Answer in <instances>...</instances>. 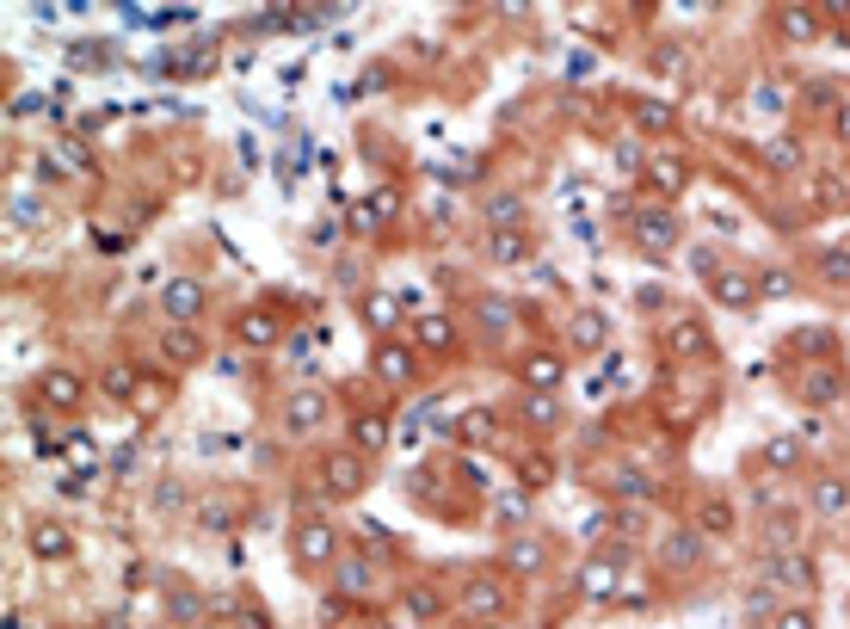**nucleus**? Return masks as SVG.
I'll list each match as a JSON object with an SVG mask.
<instances>
[{"label":"nucleus","instance_id":"c756f323","mask_svg":"<svg viewBox=\"0 0 850 629\" xmlns=\"http://www.w3.org/2000/svg\"><path fill=\"white\" fill-rule=\"evenodd\" d=\"M105 389H112V395H129V389H136V371H129V365H112V371H105Z\"/></svg>","mask_w":850,"mask_h":629},{"label":"nucleus","instance_id":"9b49d317","mask_svg":"<svg viewBox=\"0 0 850 629\" xmlns=\"http://www.w3.org/2000/svg\"><path fill=\"white\" fill-rule=\"evenodd\" d=\"M555 382H561V358H555V352L524 358V389H555Z\"/></svg>","mask_w":850,"mask_h":629},{"label":"nucleus","instance_id":"412c9836","mask_svg":"<svg viewBox=\"0 0 850 629\" xmlns=\"http://www.w3.org/2000/svg\"><path fill=\"white\" fill-rule=\"evenodd\" d=\"M814 506H820V512H845L850 488H845V482H820V488H814Z\"/></svg>","mask_w":850,"mask_h":629},{"label":"nucleus","instance_id":"c85d7f7f","mask_svg":"<svg viewBox=\"0 0 850 629\" xmlns=\"http://www.w3.org/2000/svg\"><path fill=\"white\" fill-rule=\"evenodd\" d=\"M364 309H370V327H394V303L388 296H370Z\"/></svg>","mask_w":850,"mask_h":629},{"label":"nucleus","instance_id":"9d476101","mask_svg":"<svg viewBox=\"0 0 850 629\" xmlns=\"http://www.w3.org/2000/svg\"><path fill=\"white\" fill-rule=\"evenodd\" d=\"M376 377L382 382H413V352H407V346H382V352H376Z\"/></svg>","mask_w":850,"mask_h":629},{"label":"nucleus","instance_id":"aec40b11","mask_svg":"<svg viewBox=\"0 0 850 629\" xmlns=\"http://www.w3.org/2000/svg\"><path fill=\"white\" fill-rule=\"evenodd\" d=\"M770 580H789V586H807V580H814V568H807L801 555H789V562H770Z\"/></svg>","mask_w":850,"mask_h":629},{"label":"nucleus","instance_id":"7c9ffc66","mask_svg":"<svg viewBox=\"0 0 850 629\" xmlns=\"http://www.w3.org/2000/svg\"><path fill=\"white\" fill-rule=\"evenodd\" d=\"M43 210H37V198H12V223H37Z\"/></svg>","mask_w":850,"mask_h":629},{"label":"nucleus","instance_id":"cd10ccee","mask_svg":"<svg viewBox=\"0 0 850 629\" xmlns=\"http://www.w3.org/2000/svg\"><path fill=\"white\" fill-rule=\"evenodd\" d=\"M776 629H814V611H807V605H783Z\"/></svg>","mask_w":850,"mask_h":629},{"label":"nucleus","instance_id":"a211bd4d","mask_svg":"<svg viewBox=\"0 0 850 629\" xmlns=\"http://www.w3.org/2000/svg\"><path fill=\"white\" fill-rule=\"evenodd\" d=\"M505 568H511V574H536V568H542V543L518 537V543L505 549Z\"/></svg>","mask_w":850,"mask_h":629},{"label":"nucleus","instance_id":"473e14b6","mask_svg":"<svg viewBox=\"0 0 850 629\" xmlns=\"http://www.w3.org/2000/svg\"><path fill=\"white\" fill-rule=\"evenodd\" d=\"M407 611H413V617H432L438 605H432V593H407Z\"/></svg>","mask_w":850,"mask_h":629},{"label":"nucleus","instance_id":"423d86ee","mask_svg":"<svg viewBox=\"0 0 850 629\" xmlns=\"http://www.w3.org/2000/svg\"><path fill=\"white\" fill-rule=\"evenodd\" d=\"M37 395H43L50 407H81L87 382L74 377V371H43V377H37Z\"/></svg>","mask_w":850,"mask_h":629},{"label":"nucleus","instance_id":"1a4fd4ad","mask_svg":"<svg viewBox=\"0 0 850 629\" xmlns=\"http://www.w3.org/2000/svg\"><path fill=\"white\" fill-rule=\"evenodd\" d=\"M524 253H530V241H524L518 229H493V235H487V259H493V265H518Z\"/></svg>","mask_w":850,"mask_h":629},{"label":"nucleus","instance_id":"20e7f679","mask_svg":"<svg viewBox=\"0 0 850 629\" xmlns=\"http://www.w3.org/2000/svg\"><path fill=\"white\" fill-rule=\"evenodd\" d=\"M321 420H327V395H321V389H302V395L284 401V426H290V432H315Z\"/></svg>","mask_w":850,"mask_h":629},{"label":"nucleus","instance_id":"f257e3e1","mask_svg":"<svg viewBox=\"0 0 850 629\" xmlns=\"http://www.w3.org/2000/svg\"><path fill=\"white\" fill-rule=\"evenodd\" d=\"M616 580H622V549H604V555H592L586 568H580V599H610L616 593Z\"/></svg>","mask_w":850,"mask_h":629},{"label":"nucleus","instance_id":"72a5a7b5","mask_svg":"<svg viewBox=\"0 0 850 629\" xmlns=\"http://www.w3.org/2000/svg\"><path fill=\"white\" fill-rule=\"evenodd\" d=\"M499 518H505V524H518V518H524V500H518V494H505V500H499Z\"/></svg>","mask_w":850,"mask_h":629},{"label":"nucleus","instance_id":"39448f33","mask_svg":"<svg viewBox=\"0 0 850 629\" xmlns=\"http://www.w3.org/2000/svg\"><path fill=\"white\" fill-rule=\"evenodd\" d=\"M296 555H302V562H333V555H339V537H333L321 518H308V524H296Z\"/></svg>","mask_w":850,"mask_h":629},{"label":"nucleus","instance_id":"bb28decb","mask_svg":"<svg viewBox=\"0 0 850 629\" xmlns=\"http://www.w3.org/2000/svg\"><path fill=\"white\" fill-rule=\"evenodd\" d=\"M672 346L678 352H709V334L703 327H672Z\"/></svg>","mask_w":850,"mask_h":629},{"label":"nucleus","instance_id":"c9c22d12","mask_svg":"<svg viewBox=\"0 0 850 629\" xmlns=\"http://www.w3.org/2000/svg\"><path fill=\"white\" fill-rule=\"evenodd\" d=\"M838 130H845V136H850V112H845V124H838Z\"/></svg>","mask_w":850,"mask_h":629},{"label":"nucleus","instance_id":"393cba45","mask_svg":"<svg viewBox=\"0 0 850 629\" xmlns=\"http://www.w3.org/2000/svg\"><path fill=\"white\" fill-rule=\"evenodd\" d=\"M770 167H801V142H795V136L770 142Z\"/></svg>","mask_w":850,"mask_h":629},{"label":"nucleus","instance_id":"4468645a","mask_svg":"<svg viewBox=\"0 0 850 629\" xmlns=\"http://www.w3.org/2000/svg\"><path fill=\"white\" fill-rule=\"evenodd\" d=\"M463 605H469V611H475V617H499V611H505V593H499V586H493V580H475V586H469V599H463Z\"/></svg>","mask_w":850,"mask_h":629},{"label":"nucleus","instance_id":"6ab92c4d","mask_svg":"<svg viewBox=\"0 0 850 629\" xmlns=\"http://www.w3.org/2000/svg\"><path fill=\"white\" fill-rule=\"evenodd\" d=\"M783 31H789V37H795V43H807V37H814V31H820V19H814V12H807V6H789V12H783Z\"/></svg>","mask_w":850,"mask_h":629},{"label":"nucleus","instance_id":"6e6552de","mask_svg":"<svg viewBox=\"0 0 850 629\" xmlns=\"http://www.w3.org/2000/svg\"><path fill=\"white\" fill-rule=\"evenodd\" d=\"M321 482H327L333 494H358V488H364V463H352V457H327Z\"/></svg>","mask_w":850,"mask_h":629},{"label":"nucleus","instance_id":"2f4dec72","mask_svg":"<svg viewBox=\"0 0 850 629\" xmlns=\"http://www.w3.org/2000/svg\"><path fill=\"white\" fill-rule=\"evenodd\" d=\"M728 524H733V518H728V512H721V506H709V512H703V531H709V537H721Z\"/></svg>","mask_w":850,"mask_h":629},{"label":"nucleus","instance_id":"dca6fc26","mask_svg":"<svg viewBox=\"0 0 850 629\" xmlns=\"http://www.w3.org/2000/svg\"><path fill=\"white\" fill-rule=\"evenodd\" d=\"M271 340H277V321H271L265 309L241 315V346H271Z\"/></svg>","mask_w":850,"mask_h":629},{"label":"nucleus","instance_id":"5701e85b","mask_svg":"<svg viewBox=\"0 0 850 629\" xmlns=\"http://www.w3.org/2000/svg\"><path fill=\"white\" fill-rule=\"evenodd\" d=\"M666 562H697V531H672L666 537Z\"/></svg>","mask_w":850,"mask_h":629},{"label":"nucleus","instance_id":"0eeeda50","mask_svg":"<svg viewBox=\"0 0 850 629\" xmlns=\"http://www.w3.org/2000/svg\"><path fill=\"white\" fill-rule=\"evenodd\" d=\"M31 549H37L43 562H68V555H74V537H68L62 524H50V518H37V524H31Z\"/></svg>","mask_w":850,"mask_h":629},{"label":"nucleus","instance_id":"4be33fe9","mask_svg":"<svg viewBox=\"0 0 850 629\" xmlns=\"http://www.w3.org/2000/svg\"><path fill=\"white\" fill-rule=\"evenodd\" d=\"M647 179H653L659 192H684V167H672V161H653V167H647Z\"/></svg>","mask_w":850,"mask_h":629},{"label":"nucleus","instance_id":"f8f14e48","mask_svg":"<svg viewBox=\"0 0 850 629\" xmlns=\"http://www.w3.org/2000/svg\"><path fill=\"white\" fill-rule=\"evenodd\" d=\"M160 352H167L173 365H198V358H204V340H198V334H185V327H173V334L160 340Z\"/></svg>","mask_w":850,"mask_h":629},{"label":"nucleus","instance_id":"f03ea898","mask_svg":"<svg viewBox=\"0 0 850 629\" xmlns=\"http://www.w3.org/2000/svg\"><path fill=\"white\" fill-rule=\"evenodd\" d=\"M198 309H204V284H198V278H173V284L160 290V315H167V321L185 327V321H198Z\"/></svg>","mask_w":850,"mask_h":629},{"label":"nucleus","instance_id":"b1692460","mask_svg":"<svg viewBox=\"0 0 850 629\" xmlns=\"http://www.w3.org/2000/svg\"><path fill=\"white\" fill-rule=\"evenodd\" d=\"M573 340H580V346H604V315H580V321H573Z\"/></svg>","mask_w":850,"mask_h":629},{"label":"nucleus","instance_id":"7ed1b4c3","mask_svg":"<svg viewBox=\"0 0 850 629\" xmlns=\"http://www.w3.org/2000/svg\"><path fill=\"white\" fill-rule=\"evenodd\" d=\"M635 241L653 253H666L672 241H678V216L672 210H635Z\"/></svg>","mask_w":850,"mask_h":629},{"label":"nucleus","instance_id":"a878e982","mask_svg":"<svg viewBox=\"0 0 850 629\" xmlns=\"http://www.w3.org/2000/svg\"><path fill=\"white\" fill-rule=\"evenodd\" d=\"M487 216H493V229H511L524 210H518V198H493V204H487Z\"/></svg>","mask_w":850,"mask_h":629},{"label":"nucleus","instance_id":"f3484780","mask_svg":"<svg viewBox=\"0 0 850 629\" xmlns=\"http://www.w3.org/2000/svg\"><path fill=\"white\" fill-rule=\"evenodd\" d=\"M352 438H358V451H382V444H388V413H364V420L352 426Z\"/></svg>","mask_w":850,"mask_h":629},{"label":"nucleus","instance_id":"2eb2a0df","mask_svg":"<svg viewBox=\"0 0 850 629\" xmlns=\"http://www.w3.org/2000/svg\"><path fill=\"white\" fill-rule=\"evenodd\" d=\"M450 340H456V327L444 315H419V346L425 352H450Z\"/></svg>","mask_w":850,"mask_h":629},{"label":"nucleus","instance_id":"f704fd0d","mask_svg":"<svg viewBox=\"0 0 850 629\" xmlns=\"http://www.w3.org/2000/svg\"><path fill=\"white\" fill-rule=\"evenodd\" d=\"M770 463H776V469H789V463H795V444H789V438H783V444H770Z\"/></svg>","mask_w":850,"mask_h":629},{"label":"nucleus","instance_id":"ddd939ff","mask_svg":"<svg viewBox=\"0 0 850 629\" xmlns=\"http://www.w3.org/2000/svg\"><path fill=\"white\" fill-rule=\"evenodd\" d=\"M715 296H721V303H733V309H752V296H758V290H752V278H739V271H715Z\"/></svg>","mask_w":850,"mask_h":629}]
</instances>
